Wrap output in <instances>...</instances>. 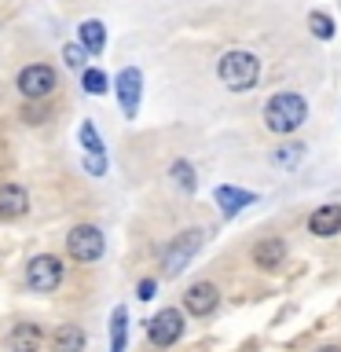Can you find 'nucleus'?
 Instances as JSON below:
<instances>
[{
    "label": "nucleus",
    "mask_w": 341,
    "mask_h": 352,
    "mask_svg": "<svg viewBox=\"0 0 341 352\" xmlns=\"http://www.w3.org/2000/svg\"><path fill=\"white\" fill-rule=\"evenodd\" d=\"M44 345V330L41 323H30V319H22L8 330V352H41Z\"/></svg>",
    "instance_id": "9"
},
{
    "label": "nucleus",
    "mask_w": 341,
    "mask_h": 352,
    "mask_svg": "<svg viewBox=\"0 0 341 352\" xmlns=\"http://www.w3.org/2000/svg\"><path fill=\"white\" fill-rule=\"evenodd\" d=\"M283 261H286V242L283 239H261L257 246H253V264L264 272H275Z\"/></svg>",
    "instance_id": "13"
},
{
    "label": "nucleus",
    "mask_w": 341,
    "mask_h": 352,
    "mask_svg": "<svg viewBox=\"0 0 341 352\" xmlns=\"http://www.w3.org/2000/svg\"><path fill=\"white\" fill-rule=\"evenodd\" d=\"M202 242H206V235L202 231H184V235H176L169 246H165V257H162V264H165V275H180L187 264H191V257L198 250H202Z\"/></svg>",
    "instance_id": "5"
},
{
    "label": "nucleus",
    "mask_w": 341,
    "mask_h": 352,
    "mask_svg": "<svg viewBox=\"0 0 341 352\" xmlns=\"http://www.w3.org/2000/svg\"><path fill=\"white\" fill-rule=\"evenodd\" d=\"M180 334H184L180 308H162V312L147 323V338H151V345H158V349H169L173 341H180Z\"/></svg>",
    "instance_id": "7"
},
{
    "label": "nucleus",
    "mask_w": 341,
    "mask_h": 352,
    "mask_svg": "<svg viewBox=\"0 0 341 352\" xmlns=\"http://www.w3.org/2000/svg\"><path fill=\"white\" fill-rule=\"evenodd\" d=\"M154 290H158V283H154V279H143L136 297H140V301H151V297H154Z\"/></svg>",
    "instance_id": "25"
},
{
    "label": "nucleus",
    "mask_w": 341,
    "mask_h": 352,
    "mask_svg": "<svg viewBox=\"0 0 341 352\" xmlns=\"http://www.w3.org/2000/svg\"><path fill=\"white\" fill-rule=\"evenodd\" d=\"M140 99H143V74L136 66H125L118 74V103H121V114L125 118H136L140 114Z\"/></svg>",
    "instance_id": "8"
},
{
    "label": "nucleus",
    "mask_w": 341,
    "mask_h": 352,
    "mask_svg": "<svg viewBox=\"0 0 341 352\" xmlns=\"http://www.w3.org/2000/svg\"><path fill=\"white\" fill-rule=\"evenodd\" d=\"M308 30H312L319 41H330L334 37V19L323 15V11H312V15H308Z\"/></svg>",
    "instance_id": "20"
},
{
    "label": "nucleus",
    "mask_w": 341,
    "mask_h": 352,
    "mask_svg": "<svg viewBox=\"0 0 341 352\" xmlns=\"http://www.w3.org/2000/svg\"><path fill=\"white\" fill-rule=\"evenodd\" d=\"M81 81H85V92H88V96H103V92H107V74L96 70V66H88Z\"/></svg>",
    "instance_id": "22"
},
{
    "label": "nucleus",
    "mask_w": 341,
    "mask_h": 352,
    "mask_svg": "<svg viewBox=\"0 0 341 352\" xmlns=\"http://www.w3.org/2000/svg\"><path fill=\"white\" fill-rule=\"evenodd\" d=\"M217 77L224 81V88H231V92H250L261 77V59L253 52H242V48L224 52L217 63Z\"/></svg>",
    "instance_id": "1"
},
{
    "label": "nucleus",
    "mask_w": 341,
    "mask_h": 352,
    "mask_svg": "<svg viewBox=\"0 0 341 352\" xmlns=\"http://www.w3.org/2000/svg\"><path fill=\"white\" fill-rule=\"evenodd\" d=\"M26 209H30L26 187H19V184L0 187V220H19V217H26Z\"/></svg>",
    "instance_id": "11"
},
{
    "label": "nucleus",
    "mask_w": 341,
    "mask_h": 352,
    "mask_svg": "<svg viewBox=\"0 0 341 352\" xmlns=\"http://www.w3.org/2000/svg\"><path fill=\"white\" fill-rule=\"evenodd\" d=\"M217 305H220V290H217L213 283H195V286H187L184 308H187L191 316H209Z\"/></svg>",
    "instance_id": "10"
},
{
    "label": "nucleus",
    "mask_w": 341,
    "mask_h": 352,
    "mask_svg": "<svg viewBox=\"0 0 341 352\" xmlns=\"http://www.w3.org/2000/svg\"><path fill=\"white\" fill-rule=\"evenodd\" d=\"M85 48H81V44H66V48H63V59H66V66H74V70H81V66H85Z\"/></svg>",
    "instance_id": "23"
},
{
    "label": "nucleus",
    "mask_w": 341,
    "mask_h": 352,
    "mask_svg": "<svg viewBox=\"0 0 341 352\" xmlns=\"http://www.w3.org/2000/svg\"><path fill=\"white\" fill-rule=\"evenodd\" d=\"M77 136H81L85 154H103V140H99V129L92 125V121H85V125L77 129Z\"/></svg>",
    "instance_id": "19"
},
{
    "label": "nucleus",
    "mask_w": 341,
    "mask_h": 352,
    "mask_svg": "<svg viewBox=\"0 0 341 352\" xmlns=\"http://www.w3.org/2000/svg\"><path fill=\"white\" fill-rule=\"evenodd\" d=\"M305 118H308V103L297 92H275L268 99V107H264V125L272 132H279V136L297 132L305 125Z\"/></svg>",
    "instance_id": "2"
},
{
    "label": "nucleus",
    "mask_w": 341,
    "mask_h": 352,
    "mask_svg": "<svg viewBox=\"0 0 341 352\" xmlns=\"http://www.w3.org/2000/svg\"><path fill=\"white\" fill-rule=\"evenodd\" d=\"M85 169L92 176H103L107 173V158H103V154H85Z\"/></svg>",
    "instance_id": "24"
},
{
    "label": "nucleus",
    "mask_w": 341,
    "mask_h": 352,
    "mask_svg": "<svg viewBox=\"0 0 341 352\" xmlns=\"http://www.w3.org/2000/svg\"><path fill=\"white\" fill-rule=\"evenodd\" d=\"M55 70L48 63H33V66H22L19 70V92L26 99H48L55 92Z\"/></svg>",
    "instance_id": "6"
},
{
    "label": "nucleus",
    "mask_w": 341,
    "mask_h": 352,
    "mask_svg": "<svg viewBox=\"0 0 341 352\" xmlns=\"http://www.w3.org/2000/svg\"><path fill=\"white\" fill-rule=\"evenodd\" d=\"M103 250H107V239H103V231H99L96 224H77L70 235H66V253H70L74 261H81V264L99 261Z\"/></svg>",
    "instance_id": "4"
},
{
    "label": "nucleus",
    "mask_w": 341,
    "mask_h": 352,
    "mask_svg": "<svg viewBox=\"0 0 341 352\" xmlns=\"http://www.w3.org/2000/svg\"><path fill=\"white\" fill-rule=\"evenodd\" d=\"M52 352H85V330L77 323H59L52 330Z\"/></svg>",
    "instance_id": "15"
},
{
    "label": "nucleus",
    "mask_w": 341,
    "mask_h": 352,
    "mask_svg": "<svg viewBox=\"0 0 341 352\" xmlns=\"http://www.w3.org/2000/svg\"><path fill=\"white\" fill-rule=\"evenodd\" d=\"M22 118H26L30 125H41V121H44V110H41V107H26V110H22Z\"/></svg>",
    "instance_id": "26"
},
{
    "label": "nucleus",
    "mask_w": 341,
    "mask_h": 352,
    "mask_svg": "<svg viewBox=\"0 0 341 352\" xmlns=\"http://www.w3.org/2000/svg\"><path fill=\"white\" fill-rule=\"evenodd\" d=\"M308 231L319 239L341 235V206H319L312 213V220H308Z\"/></svg>",
    "instance_id": "14"
},
{
    "label": "nucleus",
    "mask_w": 341,
    "mask_h": 352,
    "mask_svg": "<svg viewBox=\"0 0 341 352\" xmlns=\"http://www.w3.org/2000/svg\"><path fill=\"white\" fill-rule=\"evenodd\" d=\"M125 345H129V312L125 305H118L110 312V352H125Z\"/></svg>",
    "instance_id": "17"
},
{
    "label": "nucleus",
    "mask_w": 341,
    "mask_h": 352,
    "mask_svg": "<svg viewBox=\"0 0 341 352\" xmlns=\"http://www.w3.org/2000/svg\"><path fill=\"white\" fill-rule=\"evenodd\" d=\"M316 352H341L338 345H323V349H316Z\"/></svg>",
    "instance_id": "27"
},
{
    "label": "nucleus",
    "mask_w": 341,
    "mask_h": 352,
    "mask_svg": "<svg viewBox=\"0 0 341 352\" xmlns=\"http://www.w3.org/2000/svg\"><path fill=\"white\" fill-rule=\"evenodd\" d=\"M26 283L33 294H55L63 286V261L52 253H37L26 264Z\"/></svg>",
    "instance_id": "3"
},
{
    "label": "nucleus",
    "mask_w": 341,
    "mask_h": 352,
    "mask_svg": "<svg viewBox=\"0 0 341 352\" xmlns=\"http://www.w3.org/2000/svg\"><path fill=\"white\" fill-rule=\"evenodd\" d=\"M77 37H81V48L92 52V55H99L107 48V26L99 19H85L81 26H77Z\"/></svg>",
    "instance_id": "16"
},
{
    "label": "nucleus",
    "mask_w": 341,
    "mask_h": 352,
    "mask_svg": "<svg viewBox=\"0 0 341 352\" xmlns=\"http://www.w3.org/2000/svg\"><path fill=\"white\" fill-rule=\"evenodd\" d=\"M173 180H176V187H184V191H195L198 187V180H195V169H191V162H173Z\"/></svg>",
    "instance_id": "21"
},
{
    "label": "nucleus",
    "mask_w": 341,
    "mask_h": 352,
    "mask_svg": "<svg viewBox=\"0 0 341 352\" xmlns=\"http://www.w3.org/2000/svg\"><path fill=\"white\" fill-rule=\"evenodd\" d=\"M301 158H305V143H283V147L272 154V162L283 165V169H297Z\"/></svg>",
    "instance_id": "18"
},
{
    "label": "nucleus",
    "mask_w": 341,
    "mask_h": 352,
    "mask_svg": "<svg viewBox=\"0 0 341 352\" xmlns=\"http://www.w3.org/2000/svg\"><path fill=\"white\" fill-rule=\"evenodd\" d=\"M253 202H257V195H253V191H242V187H231V184L217 187V206H220V213H224V217H235V213H242V209L253 206Z\"/></svg>",
    "instance_id": "12"
}]
</instances>
